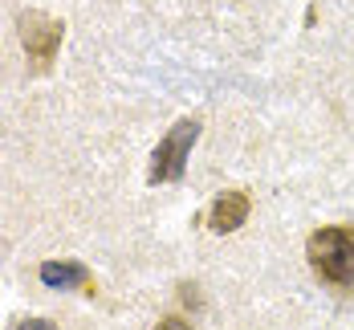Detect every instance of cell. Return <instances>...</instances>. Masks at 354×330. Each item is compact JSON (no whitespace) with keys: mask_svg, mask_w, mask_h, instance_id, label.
Here are the masks:
<instances>
[{"mask_svg":"<svg viewBox=\"0 0 354 330\" xmlns=\"http://www.w3.org/2000/svg\"><path fill=\"white\" fill-rule=\"evenodd\" d=\"M17 29H21V45H25V57L33 62L37 70H49L57 49H62V33L66 25L45 17V12H21L17 17Z\"/></svg>","mask_w":354,"mask_h":330,"instance_id":"cell-3","label":"cell"},{"mask_svg":"<svg viewBox=\"0 0 354 330\" xmlns=\"http://www.w3.org/2000/svg\"><path fill=\"white\" fill-rule=\"evenodd\" d=\"M248 208L252 204H248L245 192H220L212 200V208H208V228L216 237H228V232H236L248 220Z\"/></svg>","mask_w":354,"mask_h":330,"instance_id":"cell-4","label":"cell"},{"mask_svg":"<svg viewBox=\"0 0 354 330\" xmlns=\"http://www.w3.org/2000/svg\"><path fill=\"white\" fill-rule=\"evenodd\" d=\"M155 330H192V327H187L183 318H163V322H159Z\"/></svg>","mask_w":354,"mask_h":330,"instance_id":"cell-7","label":"cell"},{"mask_svg":"<svg viewBox=\"0 0 354 330\" xmlns=\"http://www.w3.org/2000/svg\"><path fill=\"white\" fill-rule=\"evenodd\" d=\"M41 282L53 286V290H70V286H90V273H86L82 261H45Z\"/></svg>","mask_w":354,"mask_h":330,"instance_id":"cell-5","label":"cell"},{"mask_svg":"<svg viewBox=\"0 0 354 330\" xmlns=\"http://www.w3.org/2000/svg\"><path fill=\"white\" fill-rule=\"evenodd\" d=\"M196 139H200V122H196V118H179L176 127L159 139V147L151 151V172H147V180H151V183H176V180H183Z\"/></svg>","mask_w":354,"mask_h":330,"instance_id":"cell-2","label":"cell"},{"mask_svg":"<svg viewBox=\"0 0 354 330\" xmlns=\"http://www.w3.org/2000/svg\"><path fill=\"white\" fill-rule=\"evenodd\" d=\"M306 261L322 286L354 293V224H326L306 241Z\"/></svg>","mask_w":354,"mask_h":330,"instance_id":"cell-1","label":"cell"},{"mask_svg":"<svg viewBox=\"0 0 354 330\" xmlns=\"http://www.w3.org/2000/svg\"><path fill=\"white\" fill-rule=\"evenodd\" d=\"M17 330H57V327H53L49 318H25V322H21Z\"/></svg>","mask_w":354,"mask_h":330,"instance_id":"cell-6","label":"cell"}]
</instances>
